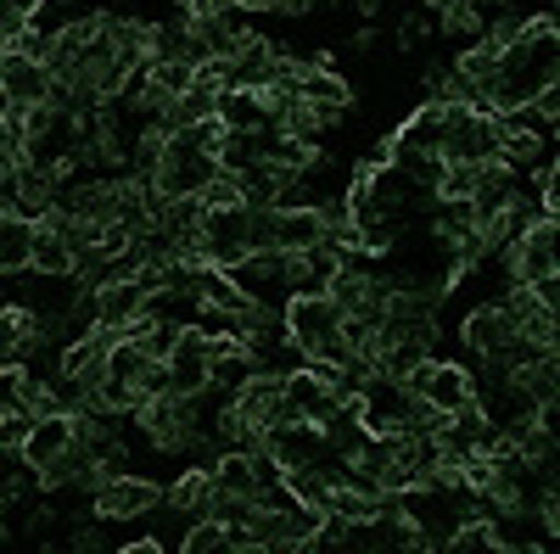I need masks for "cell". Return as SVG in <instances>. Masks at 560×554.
<instances>
[{"label":"cell","mask_w":560,"mask_h":554,"mask_svg":"<svg viewBox=\"0 0 560 554\" xmlns=\"http://www.w3.org/2000/svg\"><path fill=\"white\" fill-rule=\"evenodd\" d=\"M147 57L152 62H202L197 57V45H191V34H185V17L179 23H152V45H147Z\"/></svg>","instance_id":"44dd1931"},{"label":"cell","mask_w":560,"mask_h":554,"mask_svg":"<svg viewBox=\"0 0 560 554\" xmlns=\"http://www.w3.org/2000/svg\"><path fill=\"white\" fill-rule=\"evenodd\" d=\"M45 96H51V73H45V62L28 57V51H18V45H12V51H0V113L12 118V129Z\"/></svg>","instance_id":"8992f818"},{"label":"cell","mask_w":560,"mask_h":554,"mask_svg":"<svg viewBox=\"0 0 560 554\" xmlns=\"http://www.w3.org/2000/svg\"><path fill=\"white\" fill-rule=\"evenodd\" d=\"M213 118H219L230 134H253V129H269L264 90H236V84H224V90H219V102H213Z\"/></svg>","instance_id":"4fadbf2b"},{"label":"cell","mask_w":560,"mask_h":554,"mask_svg":"<svg viewBox=\"0 0 560 554\" xmlns=\"http://www.w3.org/2000/svg\"><path fill=\"white\" fill-rule=\"evenodd\" d=\"M269 241L275 252H308L314 241H325L319 208H269Z\"/></svg>","instance_id":"7c38bea8"},{"label":"cell","mask_w":560,"mask_h":554,"mask_svg":"<svg viewBox=\"0 0 560 554\" xmlns=\"http://www.w3.org/2000/svg\"><path fill=\"white\" fill-rule=\"evenodd\" d=\"M28 387H34V369H28V364H18V358L0 364V414L23 409V403H28Z\"/></svg>","instance_id":"cb8c5ba5"},{"label":"cell","mask_w":560,"mask_h":554,"mask_svg":"<svg viewBox=\"0 0 560 554\" xmlns=\"http://www.w3.org/2000/svg\"><path fill=\"white\" fill-rule=\"evenodd\" d=\"M39 12H45V0H0V51H7V45H18V39L34 28Z\"/></svg>","instance_id":"603a6c76"},{"label":"cell","mask_w":560,"mask_h":554,"mask_svg":"<svg viewBox=\"0 0 560 554\" xmlns=\"http://www.w3.org/2000/svg\"><path fill=\"white\" fill-rule=\"evenodd\" d=\"M28 269L39 274V281H68V274H73V252L51 236V229L34 224V258H28Z\"/></svg>","instance_id":"7402d4cb"},{"label":"cell","mask_w":560,"mask_h":554,"mask_svg":"<svg viewBox=\"0 0 560 554\" xmlns=\"http://www.w3.org/2000/svg\"><path fill=\"white\" fill-rule=\"evenodd\" d=\"M62 448H73V409H57V414H39L28 426V443H23V459L39 471L45 459H57Z\"/></svg>","instance_id":"2e32d148"},{"label":"cell","mask_w":560,"mask_h":554,"mask_svg":"<svg viewBox=\"0 0 560 554\" xmlns=\"http://www.w3.org/2000/svg\"><path fill=\"white\" fill-rule=\"evenodd\" d=\"M224 532H230V527H224L219 516H197V521H191V532L179 538V549H185V554H208V549H224Z\"/></svg>","instance_id":"484cf974"},{"label":"cell","mask_w":560,"mask_h":554,"mask_svg":"<svg viewBox=\"0 0 560 554\" xmlns=\"http://www.w3.org/2000/svg\"><path fill=\"white\" fill-rule=\"evenodd\" d=\"M499 157V129L488 107H448L443 129V163H488Z\"/></svg>","instance_id":"52a82bcc"},{"label":"cell","mask_w":560,"mask_h":554,"mask_svg":"<svg viewBox=\"0 0 560 554\" xmlns=\"http://www.w3.org/2000/svg\"><path fill=\"white\" fill-rule=\"evenodd\" d=\"M197 208L202 213H219V208H242V179L230 174V168H219L202 191H197Z\"/></svg>","instance_id":"d4e9b609"},{"label":"cell","mask_w":560,"mask_h":554,"mask_svg":"<svg viewBox=\"0 0 560 554\" xmlns=\"http://www.w3.org/2000/svg\"><path fill=\"white\" fill-rule=\"evenodd\" d=\"M68 543H73V549H96V543H102V532H96V527H73V538H68Z\"/></svg>","instance_id":"4dcf8cb0"},{"label":"cell","mask_w":560,"mask_h":554,"mask_svg":"<svg viewBox=\"0 0 560 554\" xmlns=\"http://www.w3.org/2000/svg\"><path fill=\"white\" fill-rule=\"evenodd\" d=\"M427 34H432V17H420V12L398 23V45H404V51H409V45H420V39H427Z\"/></svg>","instance_id":"4316f807"},{"label":"cell","mask_w":560,"mask_h":554,"mask_svg":"<svg viewBox=\"0 0 560 554\" xmlns=\"http://www.w3.org/2000/svg\"><path fill=\"white\" fill-rule=\"evenodd\" d=\"M459 342H465L471 358H499V353H510V342H516V319L504 314V303H477L459 326Z\"/></svg>","instance_id":"30bf717a"},{"label":"cell","mask_w":560,"mask_h":554,"mask_svg":"<svg viewBox=\"0 0 560 554\" xmlns=\"http://www.w3.org/2000/svg\"><path fill=\"white\" fill-rule=\"evenodd\" d=\"M258 443L275 453L280 471H298V465H319V459H331V437H325V426H314V421H275V426H264Z\"/></svg>","instance_id":"9c48e42d"},{"label":"cell","mask_w":560,"mask_h":554,"mask_svg":"<svg viewBox=\"0 0 560 554\" xmlns=\"http://www.w3.org/2000/svg\"><path fill=\"white\" fill-rule=\"evenodd\" d=\"M34 258V219L0 213V274H28Z\"/></svg>","instance_id":"ac0fdd59"},{"label":"cell","mask_w":560,"mask_h":554,"mask_svg":"<svg viewBox=\"0 0 560 554\" xmlns=\"http://www.w3.org/2000/svg\"><path fill=\"white\" fill-rule=\"evenodd\" d=\"M213 174H219V157L202 152L191 134H163V163H158V174L147 185H152V197L179 202V197H197Z\"/></svg>","instance_id":"7a4b0ae2"},{"label":"cell","mask_w":560,"mask_h":554,"mask_svg":"<svg viewBox=\"0 0 560 554\" xmlns=\"http://www.w3.org/2000/svg\"><path fill=\"white\" fill-rule=\"evenodd\" d=\"M202 247H208V263H236L247 252V202L242 208H219V213H202Z\"/></svg>","instance_id":"8fae6325"},{"label":"cell","mask_w":560,"mask_h":554,"mask_svg":"<svg viewBox=\"0 0 560 554\" xmlns=\"http://www.w3.org/2000/svg\"><path fill=\"white\" fill-rule=\"evenodd\" d=\"M124 554H163V538H124Z\"/></svg>","instance_id":"f1b7e54d"},{"label":"cell","mask_w":560,"mask_h":554,"mask_svg":"<svg viewBox=\"0 0 560 554\" xmlns=\"http://www.w3.org/2000/svg\"><path fill=\"white\" fill-rule=\"evenodd\" d=\"M560 84V51H555V12H533L522 39L499 57V79L488 90V113H510V107H527L538 90Z\"/></svg>","instance_id":"6da1fadb"},{"label":"cell","mask_w":560,"mask_h":554,"mask_svg":"<svg viewBox=\"0 0 560 554\" xmlns=\"http://www.w3.org/2000/svg\"><path fill=\"white\" fill-rule=\"evenodd\" d=\"M102 521H135V516H152L163 504V487L152 476H135V471H118V476H102L96 493H90Z\"/></svg>","instance_id":"ba28073f"},{"label":"cell","mask_w":560,"mask_h":554,"mask_svg":"<svg viewBox=\"0 0 560 554\" xmlns=\"http://www.w3.org/2000/svg\"><path fill=\"white\" fill-rule=\"evenodd\" d=\"M443 129H448V107L420 102V107L398 123L393 146H404V152H438V157H443Z\"/></svg>","instance_id":"5bb4252c"},{"label":"cell","mask_w":560,"mask_h":554,"mask_svg":"<svg viewBox=\"0 0 560 554\" xmlns=\"http://www.w3.org/2000/svg\"><path fill=\"white\" fill-rule=\"evenodd\" d=\"M348 45H353V51H376V45H382V34H376V28L364 23V28H359V34H353Z\"/></svg>","instance_id":"f546056e"},{"label":"cell","mask_w":560,"mask_h":554,"mask_svg":"<svg viewBox=\"0 0 560 554\" xmlns=\"http://www.w3.org/2000/svg\"><path fill=\"white\" fill-rule=\"evenodd\" d=\"M298 96L308 102V107H319V113H331V118H342L348 107H353V90H348V79H337L331 68H303L298 73Z\"/></svg>","instance_id":"e0dca14e"},{"label":"cell","mask_w":560,"mask_h":554,"mask_svg":"<svg viewBox=\"0 0 560 554\" xmlns=\"http://www.w3.org/2000/svg\"><path fill=\"white\" fill-rule=\"evenodd\" d=\"M163 364H168V392H185V398L208 392V381H213V331L208 326H179Z\"/></svg>","instance_id":"277c9868"},{"label":"cell","mask_w":560,"mask_h":554,"mask_svg":"<svg viewBox=\"0 0 560 554\" xmlns=\"http://www.w3.org/2000/svg\"><path fill=\"white\" fill-rule=\"evenodd\" d=\"M179 12H191V0H179Z\"/></svg>","instance_id":"836d02e7"},{"label":"cell","mask_w":560,"mask_h":554,"mask_svg":"<svg viewBox=\"0 0 560 554\" xmlns=\"http://www.w3.org/2000/svg\"><path fill=\"white\" fill-rule=\"evenodd\" d=\"M208 476H213V493L264 498V487H258V476H253V453H247V448H230V453H219Z\"/></svg>","instance_id":"d6986e66"},{"label":"cell","mask_w":560,"mask_h":554,"mask_svg":"<svg viewBox=\"0 0 560 554\" xmlns=\"http://www.w3.org/2000/svg\"><path fill=\"white\" fill-rule=\"evenodd\" d=\"M90 297H96V319H102V326H118V331H124V326H135V319H140V303H147V286H140L135 274H118V281L96 286Z\"/></svg>","instance_id":"9a60e30c"},{"label":"cell","mask_w":560,"mask_h":554,"mask_svg":"<svg viewBox=\"0 0 560 554\" xmlns=\"http://www.w3.org/2000/svg\"><path fill=\"white\" fill-rule=\"evenodd\" d=\"M555 224L560 219H527V229L516 241H504V269H510V286H533L544 274L560 269V252H555Z\"/></svg>","instance_id":"5b68a950"},{"label":"cell","mask_w":560,"mask_h":554,"mask_svg":"<svg viewBox=\"0 0 560 554\" xmlns=\"http://www.w3.org/2000/svg\"><path fill=\"white\" fill-rule=\"evenodd\" d=\"M12 141H18V129H12V118H7V113H0V152H7Z\"/></svg>","instance_id":"1f68e13d"},{"label":"cell","mask_w":560,"mask_h":554,"mask_svg":"<svg viewBox=\"0 0 560 554\" xmlns=\"http://www.w3.org/2000/svg\"><path fill=\"white\" fill-rule=\"evenodd\" d=\"M348 7H359V12H364V17H376V12H382V7H387V0H348Z\"/></svg>","instance_id":"d6a6232c"},{"label":"cell","mask_w":560,"mask_h":554,"mask_svg":"<svg viewBox=\"0 0 560 554\" xmlns=\"http://www.w3.org/2000/svg\"><path fill=\"white\" fill-rule=\"evenodd\" d=\"M57 527V510H51V504H34V510L23 516V532L34 538V532H51Z\"/></svg>","instance_id":"83f0119b"},{"label":"cell","mask_w":560,"mask_h":554,"mask_svg":"<svg viewBox=\"0 0 560 554\" xmlns=\"http://www.w3.org/2000/svg\"><path fill=\"white\" fill-rule=\"evenodd\" d=\"M208 498H213V476L197 465V471H185L174 487H163V504L174 516H185V521H197V516H208Z\"/></svg>","instance_id":"ffe728a7"},{"label":"cell","mask_w":560,"mask_h":554,"mask_svg":"<svg viewBox=\"0 0 560 554\" xmlns=\"http://www.w3.org/2000/svg\"><path fill=\"white\" fill-rule=\"evenodd\" d=\"M404 392L420 398V403H432V409H443V414H454L465 403H477V376L465 364H454V358H420L404 376Z\"/></svg>","instance_id":"3957f363"}]
</instances>
